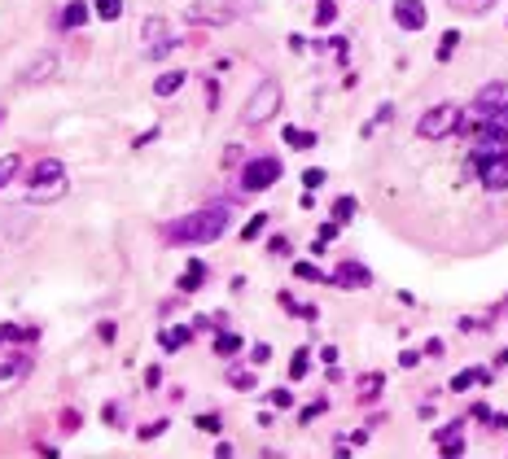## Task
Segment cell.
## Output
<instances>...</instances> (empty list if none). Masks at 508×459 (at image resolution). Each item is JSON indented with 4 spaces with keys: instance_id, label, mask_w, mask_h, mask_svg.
Segmentation results:
<instances>
[{
    "instance_id": "6da1fadb",
    "label": "cell",
    "mask_w": 508,
    "mask_h": 459,
    "mask_svg": "<svg viewBox=\"0 0 508 459\" xmlns=\"http://www.w3.org/2000/svg\"><path fill=\"white\" fill-rule=\"evenodd\" d=\"M228 223H233V210L228 206H202L193 215L167 223V241L171 245H210L228 232Z\"/></svg>"
},
{
    "instance_id": "7a4b0ae2",
    "label": "cell",
    "mask_w": 508,
    "mask_h": 459,
    "mask_svg": "<svg viewBox=\"0 0 508 459\" xmlns=\"http://www.w3.org/2000/svg\"><path fill=\"white\" fill-rule=\"evenodd\" d=\"M27 197L31 202H57V197H66V167H61L57 158H40L36 167H31V179H27Z\"/></svg>"
},
{
    "instance_id": "3957f363",
    "label": "cell",
    "mask_w": 508,
    "mask_h": 459,
    "mask_svg": "<svg viewBox=\"0 0 508 459\" xmlns=\"http://www.w3.org/2000/svg\"><path fill=\"white\" fill-rule=\"evenodd\" d=\"M465 127V110L460 105H451V101H442L434 110H425L421 119H416V136L425 140H442V136H451V131H460Z\"/></svg>"
},
{
    "instance_id": "277c9868",
    "label": "cell",
    "mask_w": 508,
    "mask_h": 459,
    "mask_svg": "<svg viewBox=\"0 0 508 459\" xmlns=\"http://www.w3.org/2000/svg\"><path fill=\"white\" fill-rule=\"evenodd\" d=\"M276 110H281V84H276V79H263V84L250 92V101H245V114H241V119L250 123V127H259V123H268Z\"/></svg>"
},
{
    "instance_id": "5b68a950",
    "label": "cell",
    "mask_w": 508,
    "mask_h": 459,
    "mask_svg": "<svg viewBox=\"0 0 508 459\" xmlns=\"http://www.w3.org/2000/svg\"><path fill=\"white\" fill-rule=\"evenodd\" d=\"M276 179H281V158H272V153L250 158V162L241 167V188H245V193H268Z\"/></svg>"
},
{
    "instance_id": "8992f818",
    "label": "cell",
    "mask_w": 508,
    "mask_h": 459,
    "mask_svg": "<svg viewBox=\"0 0 508 459\" xmlns=\"http://www.w3.org/2000/svg\"><path fill=\"white\" fill-rule=\"evenodd\" d=\"M140 40H145V57H150V61H162L167 53H175V44H180L171 31H167V22H162V18H145Z\"/></svg>"
},
{
    "instance_id": "52a82bcc",
    "label": "cell",
    "mask_w": 508,
    "mask_h": 459,
    "mask_svg": "<svg viewBox=\"0 0 508 459\" xmlns=\"http://www.w3.org/2000/svg\"><path fill=\"white\" fill-rule=\"evenodd\" d=\"M473 131H478V140H473V162L508 153V131H500V127H473Z\"/></svg>"
},
{
    "instance_id": "ba28073f",
    "label": "cell",
    "mask_w": 508,
    "mask_h": 459,
    "mask_svg": "<svg viewBox=\"0 0 508 459\" xmlns=\"http://www.w3.org/2000/svg\"><path fill=\"white\" fill-rule=\"evenodd\" d=\"M53 75H57V53H48V48H44V53H36L18 70V84L31 88V84H44V79H53Z\"/></svg>"
},
{
    "instance_id": "9c48e42d",
    "label": "cell",
    "mask_w": 508,
    "mask_h": 459,
    "mask_svg": "<svg viewBox=\"0 0 508 459\" xmlns=\"http://www.w3.org/2000/svg\"><path fill=\"white\" fill-rule=\"evenodd\" d=\"M473 171H478V179H482L491 193H504V188H508V153H504V158H482V162H473Z\"/></svg>"
},
{
    "instance_id": "30bf717a",
    "label": "cell",
    "mask_w": 508,
    "mask_h": 459,
    "mask_svg": "<svg viewBox=\"0 0 508 459\" xmlns=\"http://www.w3.org/2000/svg\"><path fill=\"white\" fill-rule=\"evenodd\" d=\"M329 280H333L338 289H368V285H372V271L364 267V262L347 258V262H338V271L329 276Z\"/></svg>"
},
{
    "instance_id": "8fae6325",
    "label": "cell",
    "mask_w": 508,
    "mask_h": 459,
    "mask_svg": "<svg viewBox=\"0 0 508 459\" xmlns=\"http://www.w3.org/2000/svg\"><path fill=\"white\" fill-rule=\"evenodd\" d=\"M395 22L403 31H421L425 22H430V13H425L421 0H395Z\"/></svg>"
},
{
    "instance_id": "7c38bea8",
    "label": "cell",
    "mask_w": 508,
    "mask_h": 459,
    "mask_svg": "<svg viewBox=\"0 0 508 459\" xmlns=\"http://www.w3.org/2000/svg\"><path fill=\"white\" fill-rule=\"evenodd\" d=\"M460 429H465V424H460V420H451V424H442V429L434 433V442H438V451H442V455H460V451H465Z\"/></svg>"
},
{
    "instance_id": "4fadbf2b",
    "label": "cell",
    "mask_w": 508,
    "mask_h": 459,
    "mask_svg": "<svg viewBox=\"0 0 508 459\" xmlns=\"http://www.w3.org/2000/svg\"><path fill=\"white\" fill-rule=\"evenodd\" d=\"M184 84H189V75H184V70H162V75L154 79V92H158V96H175Z\"/></svg>"
},
{
    "instance_id": "5bb4252c",
    "label": "cell",
    "mask_w": 508,
    "mask_h": 459,
    "mask_svg": "<svg viewBox=\"0 0 508 459\" xmlns=\"http://www.w3.org/2000/svg\"><path fill=\"white\" fill-rule=\"evenodd\" d=\"M202 280H206V262H198V258H193L189 267H184V276H180V293H193V289H202Z\"/></svg>"
},
{
    "instance_id": "9a60e30c",
    "label": "cell",
    "mask_w": 508,
    "mask_h": 459,
    "mask_svg": "<svg viewBox=\"0 0 508 459\" xmlns=\"http://www.w3.org/2000/svg\"><path fill=\"white\" fill-rule=\"evenodd\" d=\"M18 171H22V158H18V153H5V158H0V193H5L13 179H18Z\"/></svg>"
},
{
    "instance_id": "2e32d148",
    "label": "cell",
    "mask_w": 508,
    "mask_h": 459,
    "mask_svg": "<svg viewBox=\"0 0 508 459\" xmlns=\"http://www.w3.org/2000/svg\"><path fill=\"white\" fill-rule=\"evenodd\" d=\"M88 13H92V9L84 5V0H71V5L61 9V27H84V22H88Z\"/></svg>"
},
{
    "instance_id": "e0dca14e",
    "label": "cell",
    "mask_w": 508,
    "mask_h": 459,
    "mask_svg": "<svg viewBox=\"0 0 508 459\" xmlns=\"http://www.w3.org/2000/svg\"><path fill=\"white\" fill-rule=\"evenodd\" d=\"M285 144H289V149H316V131H303V127H285Z\"/></svg>"
},
{
    "instance_id": "ac0fdd59",
    "label": "cell",
    "mask_w": 508,
    "mask_h": 459,
    "mask_svg": "<svg viewBox=\"0 0 508 459\" xmlns=\"http://www.w3.org/2000/svg\"><path fill=\"white\" fill-rule=\"evenodd\" d=\"M482 381H486V372H482V368H469V372H456V376H451V389L465 393L469 385H482Z\"/></svg>"
},
{
    "instance_id": "d6986e66",
    "label": "cell",
    "mask_w": 508,
    "mask_h": 459,
    "mask_svg": "<svg viewBox=\"0 0 508 459\" xmlns=\"http://www.w3.org/2000/svg\"><path fill=\"white\" fill-rule=\"evenodd\" d=\"M92 13L106 22H119L123 18V0H92Z\"/></svg>"
},
{
    "instance_id": "ffe728a7",
    "label": "cell",
    "mask_w": 508,
    "mask_h": 459,
    "mask_svg": "<svg viewBox=\"0 0 508 459\" xmlns=\"http://www.w3.org/2000/svg\"><path fill=\"white\" fill-rule=\"evenodd\" d=\"M189 337H193V328H167L158 341H162V350H180V346H189Z\"/></svg>"
},
{
    "instance_id": "44dd1931",
    "label": "cell",
    "mask_w": 508,
    "mask_h": 459,
    "mask_svg": "<svg viewBox=\"0 0 508 459\" xmlns=\"http://www.w3.org/2000/svg\"><path fill=\"white\" fill-rule=\"evenodd\" d=\"M31 372V359H13V363H0V381H22V376Z\"/></svg>"
},
{
    "instance_id": "7402d4cb",
    "label": "cell",
    "mask_w": 508,
    "mask_h": 459,
    "mask_svg": "<svg viewBox=\"0 0 508 459\" xmlns=\"http://www.w3.org/2000/svg\"><path fill=\"white\" fill-rule=\"evenodd\" d=\"M237 350H241V337H237V333H219V337H215V354H219V359H233Z\"/></svg>"
},
{
    "instance_id": "603a6c76",
    "label": "cell",
    "mask_w": 508,
    "mask_h": 459,
    "mask_svg": "<svg viewBox=\"0 0 508 459\" xmlns=\"http://www.w3.org/2000/svg\"><path fill=\"white\" fill-rule=\"evenodd\" d=\"M355 210H359L355 197H338V202H333V219H338V223H351V219H355Z\"/></svg>"
},
{
    "instance_id": "cb8c5ba5",
    "label": "cell",
    "mask_w": 508,
    "mask_h": 459,
    "mask_svg": "<svg viewBox=\"0 0 508 459\" xmlns=\"http://www.w3.org/2000/svg\"><path fill=\"white\" fill-rule=\"evenodd\" d=\"M377 393H382V372H368L364 381H359V398H364V402H372Z\"/></svg>"
},
{
    "instance_id": "d4e9b609",
    "label": "cell",
    "mask_w": 508,
    "mask_h": 459,
    "mask_svg": "<svg viewBox=\"0 0 508 459\" xmlns=\"http://www.w3.org/2000/svg\"><path fill=\"white\" fill-rule=\"evenodd\" d=\"M307 372H311V354H307V350H293V359H289V376H293V381H303Z\"/></svg>"
},
{
    "instance_id": "484cf974",
    "label": "cell",
    "mask_w": 508,
    "mask_h": 459,
    "mask_svg": "<svg viewBox=\"0 0 508 459\" xmlns=\"http://www.w3.org/2000/svg\"><path fill=\"white\" fill-rule=\"evenodd\" d=\"M0 337H9V341H31V337H40V328H18V324H0Z\"/></svg>"
},
{
    "instance_id": "4316f807",
    "label": "cell",
    "mask_w": 508,
    "mask_h": 459,
    "mask_svg": "<svg viewBox=\"0 0 508 459\" xmlns=\"http://www.w3.org/2000/svg\"><path fill=\"white\" fill-rule=\"evenodd\" d=\"M451 9H460V13H486L491 5H495V0H447Z\"/></svg>"
},
{
    "instance_id": "83f0119b",
    "label": "cell",
    "mask_w": 508,
    "mask_h": 459,
    "mask_svg": "<svg viewBox=\"0 0 508 459\" xmlns=\"http://www.w3.org/2000/svg\"><path fill=\"white\" fill-rule=\"evenodd\" d=\"M333 18H338V5L333 0H320L316 5V27H333Z\"/></svg>"
},
{
    "instance_id": "f1b7e54d",
    "label": "cell",
    "mask_w": 508,
    "mask_h": 459,
    "mask_svg": "<svg viewBox=\"0 0 508 459\" xmlns=\"http://www.w3.org/2000/svg\"><path fill=\"white\" fill-rule=\"evenodd\" d=\"M293 276H298V280H316V285H320V280H329V276H324L316 262H298V267H293Z\"/></svg>"
},
{
    "instance_id": "f546056e",
    "label": "cell",
    "mask_w": 508,
    "mask_h": 459,
    "mask_svg": "<svg viewBox=\"0 0 508 459\" xmlns=\"http://www.w3.org/2000/svg\"><path fill=\"white\" fill-rule=\"evenodd\" d=\"M456 44H460V31H447V36L438 40V61H447L456 53Z\"/></svg>"
},
{
    "instance_id": "4dcf8cb0",
    "label": "cell",
    "mask_w": 508,
    "mask_h": 459,
    "mask_svg": "<svg viewBox=\"0 0 508 459\" xmlns=\"http://www.w3.org/2000/svg\"><path fill=\"white\" fill-rule=\"evenodd\" d=\"M263 227H268V215H254L250 223H245V227H241V236H245V241H254L259 232H263Z\"/></svg>"
},
{
    "instance_id": "1f68e13d",
    "label": "cell",
    "mask_w": 508,
    "mask_h": 459,
    "mask_svg": "<svg viewBox=\"0 0 508 459\" xmlns=\"http://www.w3.org/2000/svg\"><path fill=\"white\" fill-rule=\"evenodd\" d=\"M228 381H233L237 389H254V372H241V368H233V372H228Z\"/></svg>"
},
{
    "instance_id": "d6a6232c",
    "label": "cell",
    "mask_w": 508,
    "mask_h": 459,
    "mask_svg": "<svg viewBox=\"0 0 508 459\" xmlns=\"http://www.w3.org/2000/svg\"><path fill=\"white\" fill-rule=\"evenodd\" d=\"M136 433H140V442H154V437L167 433V420H154V424H145V429H136Z\"/></svg>"
},
{
    "instance_id": "836d02e7",
    "label": "cell",
    "mask_w": 508,
    "mask_h": 459,
    "mask_svg": "<svg viewBox=\"0 0 508 459\" xmlns=\"http://www.w3.org/2000/svg\"><path fill=\"white\" fill-rule=\"evenodd\" d=\"M320 184H324V171H320V167H311V171H303V188H307V193H316Z\"/></svg>"
},
{
    "instance_id": "e575fe53",
    "label": "cell",
    "mask_w": 508,
    "mask_h": 459,
    "mask_svg": "<svg viewBox=\"0 0 508 459\" xmlns=\"http://www.w3.org/2000/svg\"><path fill=\"white\" fill-rule=\"evenodd\" d=\"M250 354H254V363H259V368H263V363H268V359H272V346H268V341H259V346H254Z\"/></svg>"
},
{
    "instance_id": "d590c367",
    "label": "cell",
    "mask_w": 508,
    "mask_h": 459,
    "mask_svg": "<svg viewBox=\"0 0 508 459\" xmlns=\"http://www.w3.org/2000/svg\"><path fill=\"white\" fill-rule=\"evenodd\" d=\"M324 407H329L324 398H320V402H311V407H303V424H311V420H316V416L324 412Z\"/></svg>"
},
{
    "instance_id": "8d00e7d4",
    "label": "cell",
    "mask_w": 508,
    "mask_h": 459,
    "mask_svg": "<svg viewBox=\"0 0 508 459\" xmlns=\"http://www.w3.org/2000/svg\"><path fill=\"white\" fill-rule=\"evenodd\" d=\"M272 407H293V393L289 389H272Z\"/></svg>"
},
{
    "instance_id": "74e56055",
    "label": "cell",
    "mask_w": 508,
    "mask_h": 459,
    "mask_svg": "<svg viewBox=\"0 0 508 459\" xmlns=\"http://www.w3.org/2000/svg\"><path fill=\"white\" fill-rule=\"evenodd\" d=\"M198 429L202 433H219V416H198Z\"/></svg>"
},
{
    "instance_id": "f35d334b",
    "label": "cell",
    "mask_w": 508,
    "mask_h": 459,
    "mask_svg": "<svg viewBox=\"0 0 508 459\" xmlns=\"http://www.w3.org/2000/svg\"><path fill=\"white\" fill-rule=\"evenodd\" d=\"M338 227H342V223H338V219H333V223H324V227H320V236H316V241H324V245H329V241H333V236H338Z\"/></svg>"
},
{
    "instance_id": "ab89813d",
    "label": "cell",
    "mask_w": 508,
    "mask_h": 459,
    "mask_svg": "<svg viewBox=\"0 0 508 459\" xmlns=\"http://www.w3.org/2000/svg\"><path fill=\"white\" fill-rule=\"evenodd\" d=\"M268 250H272V254H289V241H285V236H272Z\"/></svg>"
},
{
    "instance_id": "60d3db41",
    "label": "cell",
    "mask_w": 508,
    "mask_h": 459,
    "mask_svg": "<svg viewBox=\"0 0 508 459\" xmlns=\"http://www.w3.org/2000/svg\"><path fill=\"white\" fill-rule=\"evenodd\" d=\"M399 363H403V368H416V363H421V354H416V350H403V354H399Z\"/></svg>"
},
{
    "instance_id": "b9f144b4",
    "label": "cell",
    "mask_w": 508,
    "mask_h": 459,
    "mask_svg": "<svg viewBox=\"0 0 508 459\" xmlns=\"http://www.w3.org/2000/svg\"><path fill=\"white\" fill-rule=\"evenodd\" d=\"M0 119H5V114H0Z\"/></svg>"
}]
</instances>
